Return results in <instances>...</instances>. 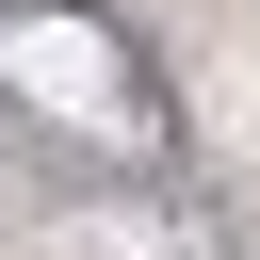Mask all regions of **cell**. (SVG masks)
<instances>
[{"label": "cell", "mask_w": 260, "mask_h": 260, "mask_svg": "<svg viewBox=\"0 0 260 260\" xmlns=\"http://www.w3.org/2000/svg\"><path fill=\"white\" fill-rule=\"evenodd\" d=\"M0 98L32 130H81V146H146V65L81 16V0H16L0 16Z\"/></svg>", "instance_id": "cell-1"}]
</instances>
